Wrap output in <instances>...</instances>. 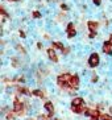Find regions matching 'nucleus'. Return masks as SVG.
<instances>
[{
	"label": "nucleus",
	"instance_id": "obj_15",
	"mask_svg": "<svg viewBox=\"0 0 112 120\" xmlns=\"http://www.w3.org/2000/svg\"><path fill=\"white\" fill-rule=\"evenodd\" d=\"M16 49H17L19 52L21 53V54H26V52H25V49H24V48H22L21 45H16Z\"/></svg>",
	"mask_w": 112,
	"mask_h": 120
},
{
	"label": "nucleus",
	"instance_id": "obj_27",
	"mask_svg": "<svg viewBox=\"0 0 112 120\" xmlns=\"http://www.w3.org/2000/svg\"><path fill=\"white\" fill-rule=\"evenodd\" d=\"M109 111H111V113H112V107H111V108H109Z\"/></svg>",
	"mask_w": 112,
	"mask_h": 120
},
{
	"label": "nucleus",
	"instance_id": "obj_8",
	"mask_svg": "<svg viewBox=\"0 0 112 120\" xmlns=\"http://www.w3.org/2000/svg\"><path fill=\"white\" fill-rule=\"evenodd\" d=\"M71 111L75 113H84L86 107L84 106H71Z\"/></svg>",
	"mask_w": 112,
	"mask_h": 120
},
{
	"label": "nucleus",
	"instance_id": "obj_26",
	"mask_svg": "<svg viewBox=\"0 0 112 120\" xmlns=\"http://www.w3.org/2000/svg\"><path fill=\"white\" fill-rule=\"evenodd\" d=\"M109 42L112 44V34H111V37H109Z\"/></svg>",
	"mask_w": 112,
	"mask_h": 120
},
{
	"label": "nucleus",
	"instance_id": "obj_2",
	"mask_svg": "<svg viewBox=\"0 0 112 120\" xmlns=\"http://www.w3.org/2000/svg\"><path fill=\"white\" fill-rule=\"evenodd\" d=\"M71 77H73V75H70V74H62V75H60L58 79H57L60 87H62V88L70 87V79H71Z\"/></svg>",
	"mask_w": 112,
	"mask_h": 120
},
{
	"label": "nucleus",
	"instance_id": "obj_21",
	"mask_svg": "<svg viewBox=\"0 0 112 120\" xmlns=\"http://www.w3.org/2000/svg\"><path fill=\"white\" fill-rule=\"evenodd\" d=\"M92 82H98V77H96V75H94V77H92Z\"/></svg>",
	"mask_w": 112,
	"mask_h": 120
},
{
	"label": "nucleus",
	"instance_id": "obj_22",
	"mask_svg": "<svg viewBox=\"0 0 112 120\" xmlns=\"http://www.w3.org/2000/svg\"><path fill=\"white\" fill-rule=\"evenodd\" d=\"M92 1H94L96 5H99V4H100V0H92Z\"/></svg>",
	"mask_w": 112,
	"mask_h": 120
},
{
	"label": "nucleus",
	"instance_id": "obj_7",
	"mask_svg": "<svg viewBox=\"0 0 112 120\" xmlns=\"http://www.w3.org/2000/svg\"><path fill=\"white\" fill-rule=\"evenodd\" d=\"M103 52H104L105 54H109V56L112 54V44L109 42V41L104 42V45H103Z\"/></svg>",
	"mask_w": 112,
	"mask_h": 120
},
{
	"label": "nucleus",
	"instance_id": "obj_23",
	"mask_svg": "<svg viewBox=\"0 0 112 120\" xmlns=\"http://www.w3.org/2000/svg\"><path fill=\"white\" fill-rule=\"evenodd\" d=\"M37 48H38V49H42V44L38 42V44H37Z\"/></svg>",
	"mask_w": 112,
	"mask_h": 120
},
{
	"label": "nucleus",
	"instance_id": "obj_19",
	"mask_svg": "<svg viewBox=\"0 0 112 120\" xmlns=\"http://www.w3.org/2000/svg\"><path fill=\"white\" fill-rule=\"evenodd\" d=\"M69 52H70V48H65V49H63V54H67Z\"/></svg>",
	"mask_w": 112,
	"mask_h": 120
},
{
	"label": "nucleus",
	"instance_id": "obj_25",
	"mask_svg": "<svg viewBox=\"0 0 112 120\" xmlns=\"http://www.w3.org/2000/svg\"><path fill=\"white\" fill-rule=\"evenodd\" d=\"M91 120H99V117H91Z\"/></svg>",
	"mask_w": 112,
	"mask_h": 120
},
{
	"label": "nucleus",
	"instance_id": "obj_4",
	"mask_svg": "<svg viewBox=\"0 0 112 120\" xmlns=\"http://www.w3.org/2000/svg\"><path fill=\"white\" fill-rule=\"evenodd\" d=\"M78 87H79V78H78V75H73L70 79V88L77 90Z\"/></svg>",
	"mask_w": 112,
	"mask_h": 120
},
{
	"label": "nucleus",
	"instance_id": "obj_20",
	"mask_svg": "<svg viewBox=\"0 0 112 120\" xmlns=\"http://www.w3.org/2000/svg\"><path fill=\"white\" fill-rule=\"evenodd\" d=\"M95 36H96V32H91L90 33V38H94Z\"/></svg>",
	"mask_w": 112,
	"mask_h": 120
},
{
	"label": "nucleus",
	"instance_id": "obj_12",
	"mask_svg": "<svg viewBox=\"0 0 112 120\" xmlns=\"http://www.w3.org/2000/svg\"><path fill=\"white\" fill-rule=\"evenodd\" d=\"M32 95H36V96H38V98H44L45 94H44V91H41V90H33V91H32Z\"/></svg>",
	"mask_w": 112,
	"mask_h": 120
},
{
	"label": "nucleus",
	"instance_id": "obj_14",
	"mask_svg": "<svg viewBox=\"0 0 112 120\" xmlns=\"http://www.w3.org/2000/svg\"><path fill=\"white\" fill-rule=\"evenodd\" d=\"M100 119L102 120H112V116L108 115V113H102V115H100Z\"/></svg>",
	"mask_w": 112,
	"mask_h": 120
},
{
	"label": "nucleus",
	"instance_id": "obj_6",
	"mask_svg": "<svg viewBox=\"0 0 112 120\" xmlns=\"http://www.w3.org/2000/svg\"><path fill=\"white\" fill-rule=\"evenodd\" d=\"M77 34V30H75V28H74V24L73 22H70V24L67 25V37H74V36Z\"/></svg>",
	"mask_w": 112,
	"mask_h": 120
},
{
	"label": "nucleus",
	"instance_id": "obj_17",
	"mask_svg": "<svg viewBox=\"0 0 112 120\" xmlns=\"http://www.w3.org/2000/svg\"><path fill=\"white\" fill-rule=\"evenodd\" d=\"M40 16H41V13H40V12H34V13H33V17H36V19H38Z\"/></svg>",
	"mask_w": 112,
	"mask_h": 120
},
{
	"label": "nucleus",
	"instance_id": "obj_16",
	"mask_svg": "<svg viewBox=\"0 0 112 120\" xmlns=\"http://www.w3.org/2000/svg\"><path fill=\"white\" fill-rule=\"evenodd\" d=\"M15 115H16L15 112H9V113H7V120H13V119H15Z\"/></svg>",
	"mask_w": 112,
	"mask_h": 120
},
{
	"label": "nucleus",
	"instance_id": "obj_5",
	"mask_svg": "<svg viewBox=\"0 0 112 120\" xmlns=\"http://www.w3.org/2000/svg\"><path fill=\"white\" fill-rule=\"evenodd\" d=\"M44 107H45V109L49 112L48 117H53V115H54V107H53V103L52 102H46Z\"/></svg>",
	"mask_w": 112,
	"mask_h": 120
},
{
	"label": "nucleus",
	"instance_id": "obj_13",
	"mask_svg": "<svg viewBox=\"0 0 112 120\" xmlns=\"http://www.w3.org/2000/svg\"><path fill=\"white\" fill-rule=\"evenodd\" d=\"M53 48H54V49H60V50H62V52H63V49H65L61 42H53Z\"/></svg>",
	"mask_w": 112,
	"mask_h": 120
},
{
	"label": "nucleus",
	"instance_id": "obj_18",
	"mask_svg": "<svg viewBox=\"0 0 112 120\" xmlns=\"http://www.w3.org/2000/svg\"><path fill=\"white\" fill-rule=\"evenodd\" d=\"M38 120H48V116H45V115H41V116H38Z\"/></svg>",
	"mask_w": 112,
	"mask_h": 120
},
{
	"label": "nucleus",
	"instance_id": "obj_10",
	"mask_svg": "<svg viewBox=\"0 0 112 120\" xmlns=\"http://www.w3.org/2000/svg\"><path fill=\"white\" fill-rule=\"evenodd\" d=\"M99 24L95 21H88V28H90V30L91 32H96V29H98Z\"/></svg>",
	"mask_w": 112,
	"mask_h": 120
},
{
	"label": "nucleus",
	"instance_id": "obj_11",
	"mask_svg": "<svg viewBox=\"0 0 112 120\" xmlns=\"http://www.w3.org/2000/svg\"><path fill=\"white\" fill-rule=\"evenodd\" d=\"M71 106H83V99L82 98H74L71 102Z\"/></svg>",
	"mask_w": 112,
	"mask_h": 120
},
{
	"label": "nucleus",
	"instance_id": "obj_3",
	"mask_svg": "<svg viewBox=\"0 0 112 120\" xmlns=\"http://www.w3.org/2000/svg\"><path fill=\"white\" fill-rule=\"evenodd\" d=\"M99 56L96 53H92L91 56H90V58H88V65H90V67H96L99 65Z\"/></svg>",
	"mask_w": 112,
	"mask_h": 120
},
{
	"label": "nucleus",
	"instance_id": "obj_1",
	"mask_svg": "<svg viewBox=\"0 0 112 120\" xmlns=\"http://www.w3.org/2000/svg\"><path fill=\"white\" fill-rule=\"evenodd\" d=\"M13 112L16 115H19V116H22L25 113L24 104H22V102L19 98H15V100H13Z\"/></svg>",
	"mask_w": 112,
	"mask_h": 120
},
{
	"label": "nucleus",
	"instance_id": "obj_9",
	"mask_svg": "<svg viewBox=\"0 0 112 120\" xmlns=\"http://www.w3.org/2000/svg\"><path fill=\"white\" fill-rule=\"evenodd\" d=\"M48 56H49V58L53 61V62H58V57H57V54H56V52H54L53 48L48 50Z\"/></svg>",
	"mask_w": 112,
	"mask_h": 120
},
{
	"label": "nucleus",
	"instance_id": "obj_24",
	"mask_svg": "<svg viewBox=\"0 0 112 120\" xmlns=\"http://www.w3.org/2000/svg\"><path fill=\"white\" fill-rule=\"evenodd\" d=\"M20 37H22V38H24V37H25V33H24V32H20Z\"/></svg>",
	"mask_w": 112,
	"mask_h": 120
}]
</instances>
